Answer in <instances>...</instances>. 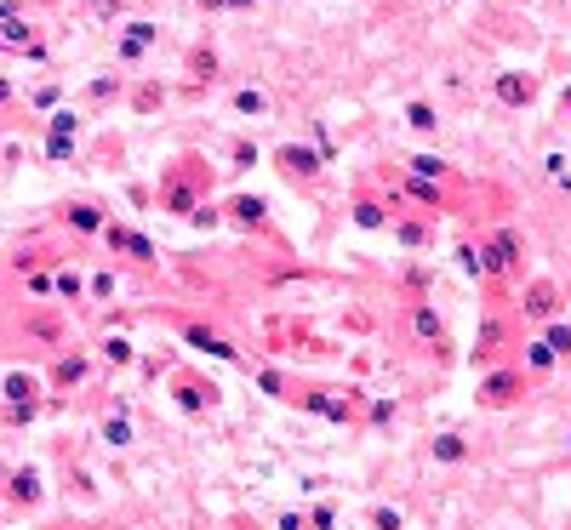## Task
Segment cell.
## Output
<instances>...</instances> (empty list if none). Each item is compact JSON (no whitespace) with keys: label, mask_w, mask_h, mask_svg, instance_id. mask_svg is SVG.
Returning a JSON list of instances; mask_svg holds the SVG:
<instances>
[{"label":"cell","mask_w":571,"mask_h":530,"mask_svg":"<svg viewBox=\"0 0 571 530\" xmlns=\"http://www.w3.org/2000/svg\"><path fill=\"white\" fill-rule=\"evenodd\" d=\"M560 108H566V120H571V86H566V98H560Z\"/></svg>","instance_id":"cell-30"},{"label":"cell","mask_w":571,"mask_h":530,"mask_svg":"<svg viewBox=\"0 0 571 530\" xmlns=\"http://www.w3.org/2000/svg\"><path fill=\"white\" fill-rule=\"evenodd\" d=\"M235 115H246V120H257V115H269V91L264 86H235Z\"/></svg>","instance_id":"cell-19"},{"label":"cell","mask_w":571,"mask_h":530,"mask_svg":"<svg viewBox=\"0 0 571 530\" xmlns=\"http://www.w3.org/2000/svg\"><path fill=\"white\" fill-rule=\"evenodd\" d=\"M543 177H549L560 194H571V154H566V149H549V154H543Z\"/></svg>","instance_id":"cell-20"},{"label":"cell","mask_w":571,"mask_h":530,"mask_svg":"<svg viewBox=\"0 0 571 530\" xmlns=\"http://www.w3.org/2000/svg\"><path fill=\"white\" fill-rule=\"evenodd\" d=\"M406 126L418 132V137H435V132H440V108L423 103V98H411V103H406Z\"/></svg>","instance_id":"cell-18"},{"label":"cell","mask_w":571,"mask_h":530,"mask_svg":"<svg viewBox=\"0 0 571 530\" xmlns=\"http://www.w3.org/2000/svg\"><path fill=\"white\" fill-rule=\"evenodd\" d=\"M515 365L526 371L532 382H543V377H554V371H560V354H554L543 337H526V342H520V354H515Z\"/></svg>","instance_id":"cell-14"},{"label":"cell","mask_w":571,"mask_h":530,"mask_svg":"<svg viewBox=\"0 0 571 530\" xmlns=\"http://www.w3.org/2000/svg\"><path fill=\"white\" fill-rule=\"evenodd\" d=\"M98 354H103V365H132V360H137V348H132L126 337H103Z\"/></svg>","instance_id":"cell-23"},{"label":"cell","mask_w":571,"mask_h":530,"mask_svg":"<svg viewBox=\"0 0 571 530\" xmlns=\"http://www.w3.org/2000/svg\"><path fill=\"white\" fill-rule=\"evenodd\" d=\"M206 194H212V171L206 160H177V166H166V177H160V206L172 211V217H195L200 206H206Z\"/></svg>","instance_id":"cell-2"},{"label":"cell","mask_w":571,"mask_h":530,"mask_svg":"<svg viewBox=\"0 0 571 530\" xmlns=\"http://www.w3.org/2000/svg\"><path fill=\"white\" fill-rule=\"evenodd\" d=\"M229 160H235V166H257V143H252V137H235V143H229Z\"/></svg>","instance_id":"cell-27"},{"label":"cell","mask_w":571,"mask_h":530,"mask_svg":"<svg viewBox=\"0 0 571 530\" xmlns=\"http://www.w3.org/2000/svg\"><path fill=\"white\" fill-rule=\"evenodd\" d=\"M400 171H411V177H423V183H440V189H463V177L452 171V160H440V154H406L400 160Z\"/></svg>","instance_id":"cell-13"},{"label":"cell","mask_w":571,"mask_h":530,"mask_svg":"<svg viewBox=\"0 0 571 530\" xmlns=\"http://www.w3.org/2000/svg\"><path fill=\"white\" fill-rule=\"evenodd\" d=\"M229 6H235V12H246V6H257V0H229Z\"/></svg>","instance_id":"cell-31"},{"label":"cell","mask_w":571,"mask_h":530,"mask_svg":"<svg viewBox=\"0 0 571 530\" xmlns=\"http://www.w3.org/2000/svg\"><path fill=\"white\" fill-rule=\"evenodd\" d=\"M537 91H543V81H537L532 69H497L491 74V98H497L503 108H532Z\"/></svg>","instance_id":"cell-11"},{"label":"cell","mask_w":571,"mask_h":530,"mask_svg":"<svg viewBox=\"0 0 571 530\" xmlns=\"http://www.w3.org/2000/svg\"><path fill=\"white\" fill-rule=\"evenodd\" d=\"M520 320L515 308H486L480 314V331H474V348H469V365L474 371H491V365H508L520 354Z\"/></svg>","instance_id":"cell-1"},{"label":"cell","mask_w":571,"mask_h":530,"mask_svg":"<svg viewBox=\"0 0 571 530\" xmlns=\"http://www.w3.org/2000/svg\"><path fill=\"white\" fill-rule=\"evenodd\" d=\"M172 399H177V411H189V416H206V411H218L223 388L212 382V377H200L195 365H177V371H172Z\"/></svg>","instance_id":"cell-7"},{"label":"cell","mask_w":571,"mask_h":530,"mask_svg":"<svg viewBox=\"0 0 571 530\" xmlns=\"http://www.w3.org/2000/svg\"><path fill=\"white\" fill-rule=\"evenodd\" d=\"M103 440H109V445H132V423H126V416H109V423H103Z\"/></svg>","instance_id":"cell-28"},{"label":"cell","mask_w":571,"mask_h":530,"mask_svg":"<svg viewBox=\"0 0 571 530\" xmlns=\"http://www.w3.org/2000/svg\"><path fill=\"white\" fill-rule=\"evenodd\" d=\"M183 342H189V348H200V354H212V360H240V348H235L223 331H212L206 320H189V325H183Z\"/></svg>","instance_id":"cell-15"},{"label":"cell","mask_w":571,"mask_h":530,"mask_svg":"<svg viewBox=\"0 0 571 530\" xmlns=\"http://www.w3.org/2000/svg\"><path fill=\"white\" fill-rule=\"evenodd\" d=\"M0 479H6V462H0Z\"/></svg>","instance_id":"cell-32"},{"label":"cell","mask_w":571,"mask_h":530,"mask_svg":"<svg viewBox=\"0 0 571 530\" xmlns=\"http://www.w3.org/2000/svg\"><path fill=\"white\" fill-rule=\"evenodd\" d=\"M252 377H257V388H264L269 399H291V405H298V394H303V382L291 377V371H281V365H257Z\"/></svg>","instance_id":"cell-16"},{"label":"cell","mask_w":571,"mask_h":530,"mask_svg":"<svg viewBox=\"0 0 571 530\" xmlns=\"http://www.w3.org/2000/svg\"><path fill=\"white\" fill-rule=\"evenodd\" d=\"M515 320H526V325H549V320H560L566 314V291H560V279H549V274H537V279H520L515 286Z\"/></svg>","instance_id":"cell-3"},{"label":"cell","mask_w":571,"mask_h":530,"mask_svg":"<svg viewBox=\"0 0 571 530\" xmlns=\"http://www.w3.org/2000/svg\"><path fill=\"white\" fill-rule=\"evenodd\" d=\"M543 342H549L554 354H560V365H566V360H571V320H566V314H560V320H549V325H543Z\"/></svg>","instance_id":"cell-21"},{"label":"cell","mask_w":571,"mask_h":530,"mask_svg":"<svg viewBox=\"0 0 571 530\" xmlns=\"http://www.w3.org/2000/svg\"><path fill=\"white\" fill-rule=\"evenodd\" d=\"M389 217H394V206H389V194H377V183H360V189H354L349 223L360 234H389Z\"/></svg>","instance_id":"cell-9"},{"label":"cell","mask_w":571,"mask_h":530,"mask_svg":"<svg viewBox=\"0 0 571 530\" xmlns=\"http://www.w3.org/2000/svg\"><path fill=\"white\" fill-rule=\"evenodd\" d=\"M566 450H571V433H566Z\"/></svg>","instance_id":"cell-33"},{"label":"cell","mask_w":571,"mask_h":530,"mask_svg":"<svg viewBox=\"0 0 571 530\" xmlns=\"http://www.w3.org/2000/svg\"><path fill=\"white\" fill-rule=\"evenodd\" d=\"M428 462L435 467H463V462H474V440L469 433H457V428H440V433H428Z\"/></svg>","instance_id":"cell-12"},{"label":"cell","mask_w":571,"mask_h":530,"mask_svg":"<svg viewBox=\"0 0 571 530\" xmlns=\"http://www.w3.org/2000/svg\"><path fill=\"white\" fill-rule=\"evenodd\" d=\"M532 388H537V382H532V377H526V371H520L515 360H508V365H491V371H480L474 405H480V411H515V405L526 399Z\"/></svg>","instance_id":"cell-4"},{"label":"cell","mask_w":571,"mask_h":530,"mask_svg":"<svg viewBox=\"0 0 571 530\" xmlns=\"http://www.w3.org/2000/svg\"><path fill=\"white\" fill-rule=\"evenodd\" d=\"M308 530H337V502H315V508H308Z\"/></svg>","instance_id":"cell-24"},{"label":"cell","mask_w":571,"mask_h":530,"mask_svg":"<svg viewBox=\"0 0 571 530\" xmlns=\"http://www.w3.org/2000/svg\"><path fill=\"white\" fill-rule=\"evenodd\" d=\"M435 223H440V217H428V211H400V206H394L389 234L406 245L411 257H423V252H435Z\"/></svg>","instance_id":"cell-10"},{"label":"cell","mask_w":571,"mask_h":530,"mask_svg":"<svg viewBox=\"0 0 571 530\" xmlns=\"http://www.w3.org/2000/svg\"><path fill=\"white\" fill-rule=\"evenodd\" d=\"M189 69H195V81H218V52H195Z\"/></svg>","instance_id":"cell-26"},{"label":"cell","mask_w":571,"mask_h":530,"mask_svg":"<svg viewBox=\"0 0 571 530\" xmlns=\"http://www.w3.org/2000/svg\"><path fill=\"white\" fill-rule=\"evenodd\" d=\"M81 377H86V360H81V354H69V360L57 365V382L69 388V382H81Z\"/></svg>","instance_id":"cell-29"},{"label":"cell","mask_w":571,"mask_h":530,"mask_svg":"<svg viewBox=\"0 0 571 530\" xmlns=\"http://www.w3.org/2000/svg\"><path fill=\"white\" fill-rule=\"evenodd\" d=\"M366 530H406V513H400L394 502H377L372 513H366Z\"/></svg>","instance_id":"cell-22"},{"label":"cell","mask_w":571,"mask_h":530,"mask_svg":"<svg viewBox=\"0 0 571 530\" xmlns=\"http://www.w3.org/2000/svg\"><path fill=\"white\" fill-rule=\"evenodd\" d=\"M394 416H400V405H394V399H372V411H366V423H372V428H389Z\"/></svg>","instance_id":"cell-25"},{"label":"cell","mask_w":571,"mask_h":530,"mask_svg":"<svg viewBox=\"0 0 571 530\" xmlns=\"http://www.w3.org/2000/svg\"><path fill=\"white\" fill-rule=\"evenodd\" d=\"M269 160H274V171H281L291 189H303V194H315L320 177H326V154H315L308 143H281Z\"/></svg>","instance_id":"cell-5"},{"label":"cell","mask_w":571,"mask_h":530,"mask_svg":"<svg viewBox=\"0 0 571 530\" xmlns=\"http://www.w3.org/2000/svg\"><path fill=\"white\" fill-rule=\"evenodd\" d=\"M223 223H235L240 234H257V240H274L281 245V228H274V217H269V206L257 194H235L223 206Z\"/></svg>","instance_id":"cell-8"},{"label":"cell","mask_w":571,"mask_h":530,"mask_svg":"<svg viewBox=\"0 0 571 530\" xmlns=\"http://www.w3.org/2000/svg\"><path fill=\"white\" fill-rule=\"evenodd\" d=\"M400 325H406V342H411V348L435 354V360H440L446 348H452V342H446V320H440V308H435V303H423V297H411V303H406Z\"/></svg>","instance_id":"cell-6"},{"label":"cell","mask_w":571,"mask_h":530,"mask_svg":"<svg viewBox=\"0 0 571 530\" xmlns=\"http://www.w3.org/2000/svg\"><path fill=\"white\" fill-rule=\"evenodd\" d=\"M6 491H12V502L35 508L40 502V474H35V467H18V474H6Z\"/></svg>","instance_id":"cell-17"}]
</instances>
